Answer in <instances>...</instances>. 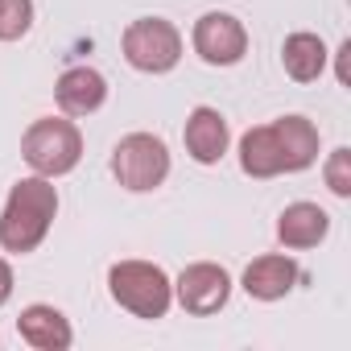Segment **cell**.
I'll list each match as a JSON object with an SVG mask.
<instances>
[{
	"label": "cell",
	"instance_id": "3",
	"mask_svg": "<svg viewBox=\"0 0 351 351\" xmlns=\"http://www.w3.org/2000/svg\"><path fill=\"white\" fill-rule=\"evenodd\" d=\"M21 157L29 161L34 173L42 178H62L83 157V132L66 116H42L25 128L21 136Z\"/></svg>",
	"mask_w": 351,
	"mask_h": 351
},
{
	"label": "cell",
	"instance_id": "15",
	"mask_svg": "<svg viewBox=\"0 0 351 351\" xmlns=\"http://www.w3.org/2000/svg\"><path fill=\"white\" fill-rule=\"evenodd\" d=\"M273 124H277V136H281V149H285V169L289 173L310 169L318 161V128L306 116H281Z\"/></svg>",
	"mask_w": 351,
	"mask_h": 351
},
{
	"label": "cell",
	"instance_id": "11",
	"mask_svg": "<svg viewBox=\"0 0 351 351\" xmlns=\"http://www.w3.org/2000/svg\"><path fill=\"white\" fill-rule=\"evenodd\" d=\"M240 169L248 178H277V173H289L277 124H256V128H248L240 136Z\"/></svg>",
	"mask_w": 351,
	"mask_h": 351
},
{
	"label": "cell",
	"instance_id": "8",
	"mask_svg": "<svg viewBox=\"0 0 351 351\" xmlns=\"http://www.w3.org/2000/svg\"><path fill=\"white\" fill-rule=\"evenodd\" d=\"M182 141H186V153H191L199 165H215V161H223V153H228L232 128H228V120H223V112H219V108L199 104V108L186 116Z\"/></svg>",
	"mask_w": 351,
	"mask_h": 351
},
{
	"label": "cell",
	"instance_id": "6",
	"mask_svg": "<svg viewBox=\"0 0 351 351\" xmlns=\"http://www.w3.org/2000/svg\"><path fill=\"white\" fill-rule=\"evenodd\" d=\"M191 42H195V54L207 66H236L248 54V29H244V21L232 17V13H219V9L203 13L195 21Z\"/></svg>",
	"mask_w": 351,
	"mask_h": 351
},
{
	"label": "cell",
	"instance_id": "17",
	"mask_svg": "<svg viewBox=\"0 0 351 351\" xmlns=\"http://www.w3.org/2000/svg\"><path fill=\"white\" fill-rule=\"evenodd\" d=\"M322 173H326V186H330V195H339V199H351V149H347V145H343V149H335V153L326 157Z\"/></svg>",
	"mask_w": 351,
	"mask_h": 351
},
{
	"label": "cell",
	"instance_id": "10",
	"mask_svg": "<svg viewBox=\"0 0 351 351\" xmlns=\"http://www.w3.org/2000/svg\"><path fill=\"white\" fill-rule=\"evenodd\" d=\"M54 99H58L62 116H91L108 99V79L95 66H71L54 83Z\"/></svg>",
	"mask_w": 351,
	"mask_h": 351
},
{
	"label": "cell",
	"instance_id": "1",
	"mask_svg": "<svg viewBox=\"0 0 351 351\" xmlns=\"http://www.w3.org/2000/svg\"><path fill=\"white\" fill-rule=\"evenodd\" d=\"M58 215V191H54V178H21L9 199H5V211H0V248L5 252H34L46 236H50V223Z\"/></svg>",
	"mask_w": 351,
	"mask_h": 351
},
{
	"label": "cell",
	"instance_id": "16",
	"mask_svg": "<svg viewBox=\"0 0 351 351\" xmlns=\"http://www.w3.org/2000/svg\"><path fill=\"white\" fill-rule=\"evenodd\" d=\"M34 29V0H0V42H21Z\"/></svg>",
	"mask_w": 351,
	"mask_h": 351
},
{
	"label": "cell",
	"instance_id": "9",
	"mask_svg": "<svg viewBox=\"0 0 351 351\" xmlns=\"http://www.w3.org/2000/svg\"><path fill=\"white\" fill-rule=\"evenodd\" d=\"M298 277H302L298 261H289L285 252H269V256H256V261L244 269L240 285H244V293L256 298V302H281L285 293H293Z\"/></svg>",
	"mask_w": 351,
	"mask_h": 351
},
{
	"label": "cell",
	"instance_id": "12",
	"mask_svg": "<svg viewBox=\"0 0 351 351\" xmlns=\"http://www.w3.org/2000/svg\"><path fill=\"white\" fill-rule=\"evenodd\" d=\"M17 330H21V339H25L29 347H38V351H66V347L75 343V330H71L66 314L54 310V306H46V302L25 306L21 318H17Z\"/></svg>",
	"mask_w": 351,
	"mask_h": 351
},
{
	"label": "cell",
	"instance_id": "13",
	"mask_svg": "<svg viewBox=\"0 0 351 351\" xmlns=\"http://www.w3.org/2000/svg\"><path fill=\"white\" fill-rule=\"evenodd\" d=\"M330 232V215L318 207V203H289L277 219V240L293 252H306V248H318Z\"/></svg>",
	"mask_w": 351,
	"mask_h": 351
},
{
	"label": "cell",
	"instance_id": "5",
	"mask_svg": "<svg viewBox=\"0 0 351 351\" xmlns=\"http://www.w3.org/2000/svg\"><path fill=\"white\" fill-rule=\"evenodd\" d=\"M112 173L132 195H149L169 178V149L153 132H128L112 149Z\"/></svg>",
	"mask_w": 351,
	"mask_h": 351
},
{
	"label": "cell",
	"instance_id": "4",
	"mask_svg": "<svg viewBox=\"0 0 351 351\" xmlns=\"http://www.w3.org/2000/svg\"><path fill=\"white\" fill-rule=\"evenodd\" d=\"M120 50H124L132 71L165 75V71H173L182 62V34H178V25L165 21V17H136L124 29Z\"/></svg>",
	"mask_w": 351,
	"mask_h": 351
},
{
	"label": "cell",
	"instance_id": "18",
	"mask_svg": "<svg viewBox=\"0 0 351 351\" xmlns=\"http://www.w3.org/2000/svg\"><path fill=\"white\" fill-rule=\"evenodd\" d=\"M13 298V269H9V261L0 256V306H5Z\"/></svg>",
	"mask_w": 351,
	"mask_h": 351
},
{
	"label": "cell",
	"instance_id": "7",
	"mask_svg": "<svg viewBox=\"0 0 351 351\" xmlns=\"http://www.w3.org/2000/svg\"><path fill=\"white\" fill-rule=\"evenodd\" d=\"M173 298H178V306L186 314H219L232 298V277L223 265H211V261H199V265H186L178 273V281H173Z\"/></svg>",
	"mask_w": 351,
	"mask_h": 351
},
{
	"label": "cell",
	"instance_id": "14",
	"mask_svg": "<svg viewBox=\"0 0 351 351\" xmlns=\"http://www.w3.org/2000/svg\"><path fill=\"white\" fill-rule=\"evenodd\" d=\"M326 42L318 34H289L281 46V66L293 83H314L326 71Z\"/></svg>",
	"mask_w": 351,
	"mask_h": 351
},
{
	"label": "cell",
	"instance_id": "2",
	"mask_svg": "<svg viewBox=\"0 0 351 351\" xmlns=\"http://www.w3.org/2000/svg\"><path fill=\"white\" fill-rule=\"evenodd\" d=\"M108 289L112 302L120 310H128L132 318H165L169 302H173V281L165 277L161 265L153 261H120L108 269Z\"/></svg>",
	"mask_w": 351,
	"mask_h": 351
}]
</instances>
